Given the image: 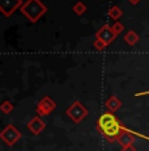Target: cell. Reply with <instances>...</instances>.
<instances>
[{"instance_id":"obj_1","label":"cell","mask_w":149,"mask_h":151,"mask_svg":"<svg viewBox=\"0 0 149 151\" xmlns=\"http://www.w3.org/2000/svg\"><path fill=\"white\" fill-rule=\"evenodd\" d=\"M97 129L104 137L110 142H115L116 138L120 135V133L126 129L122 126L119 120L114 116L111 112H105L99 116L98 121H97Z\"/></svg>"},{"instance_id":"obj_2","label":"cell","mask_w":149,"mask_h":151,"mask_svg":"<svg viewBox=\"0 0 149 151\" xmlns=\"http://www.w3.org/2000/svg\"><path fill=\"white\" fill-rule=\"evenodd\" d=\"M21 13L29 20V22L34 24L47 12V7L41 0H26L24 1L22 7L20 8Z\"/></svg>"},{"instance_id":"obj_3","label":"cell","mask_w":149,"mask_h":151,"mask_svg":"<svg viewBox=\"0 0 149 151\" xmlns=\"http://www.w3.org/2000/svg\"><path fill=\"white\" fill-rule=\"evenodd\" d=\"M65 114L68 116V118H70L72 122L80 124L88 116V109L85 108L80 101H74L72 105L65 110Z\"/></svg>"},{"instance_id":"obj_4","label":"cell","mask_w":149,"mask_h":151,"mask_svg":"<svg viewBox=\"0 0 149 151\" xmlns=\"http://www.w3.org/2000/svg\"><path fill=\"white\" fill-rule=\"evenodd\" d=\"M21 135H22L21 132H18L12 124L7 125V126L0 132V139L9 147L13 146L16 142H18V139L21 138Z\"/></svg>"},{"instance_id":"obj_5","label":"cell","mask_w":149,"mask_h":151,"mask_svg":"<svg viewBox=\"0 0 149 151\" xmlns=\"http://www.w3.org/2000/svg\"><path fill=\"white\" fill-rule=\"evenodd\" d=\"M22 0H0V13L4 17H11L18 8L22 7Z\"/></svg>"},{"instance_id":"obj_6","label":"cell","mask_w":149,"mask_h":151,"mask_svg":"<svg viewBox=\"0 0 149 151\" xmlns=\"http://www.w3.org/2000/svg\"><path fill=\"white\" fill-rule=\"evenodd\" d=\"M56 109V103L53 100V97L50 96H45L41 99L38 104H37V113L39 117H45L48 116L50 113H53Z\"/></svg>"},{"instance_id":"obj_7","label":"cell","mask_w":149,"mask_h":151,"mask_svg":"<svg viewBox=\"0 0 149 151\" xmlns=\"http://www.w3.org/2000/svg\"><path fill=\"white\" fill-rule=\"evenodd\" d=\"M96 38L99 40V41H102L106 46H109V45H111L114 40L116 38V34L113 32V29H111L110 25L105 24L104 27H101L96 32Z\"/></svg>"},{"instance_id":"obj_8","label":"cell","mask_w":149,"mask_h":151,"mask_svg":"<svg viewBox=\"0 0 149 151\" xmlns=\"http://www.w3.org/2000/svg\"><path fill=\"white\" fill-rule=\"evenodd\" d=\"M26 127H28V130H29L30 133H33L34 135H38L46 129V122L42 120V117L35 116V117H33L29 122H28Z\"/></svg>"},{"instance_id":"obj_9","label":"cell","mask_w":149,"mask_h":151,"mask_svg":"<svg viewBox=\"0 0 149 151\" xmlns=\"http://www.w3.org/2000/svg\"><path fill=\"white\" fill-rule=\"evenodd\" d=\"M116 142H118V143H119L122 147L132 146L133 142H135V135L132 134V132H130V130L124 129L122 133H120L119 137L116 138Z\"/></svg>"},{"instance_id":"obj_10","label":"cell","mask_w":149,"mask_h":151,"mask_svg":"<svg viewBox=\"0 0 149 151\" xmlns=\"http://www.w3.org/2000/svg\"><path fill=\"white\" fill-rule=\"evenodd\" d=\"M105 106L107 108L109 112L115 113L116 110L120 109V106H122V101H120L116 96H110L107 99V101L105 103Z\"/></svg>"},{"instance_id":"obj_11","label":"cell","mask_w":149,"mask_h":151,"mask_svg":"<svg viewBox=\"0 0 149 151\" xmlns=\"http://www.w3.org/2000/svg\"><path fill=\"white\" fill-rule=\"evenodd\" d=\"M139 40H140L139 34L133 30H128L127 33L124 34V41H126L127 45H130V46H135L137 42H139Z\"/></svg>"},{"instance_id":"obj_12","label":"cell","mask_w":149,"mask_h":151,"mask_svg":"<svg viewBox=\"0 0 149 151\" xmlns=\"http://www.w3.org/2000/svg\"><path fill=\"white\" fill-rule=\"evenodd\" d=\"M122 14H123V11L120 9L118 5H113V7L109 9V17H110V19H113L115 22L118 21L120 17H122Z\"/></svg>"},{"instance_id":"obj_13","label":"cell","mask_w":149,"mask_h":151,"mask_svg":"<svg viewBox=\"0 0 149 151\" xmlns=\"http://www.w3.org/2000/svg\"><path fill=\"white\" fill-rule=\"evenodd\" d=\"M13 109H15L13 104L11 103V101H8V100L3 101V103L0 104V112L4 113V114H9V113H12Z\"/></svg>"},{"instance_id":"obj_14","label":"cell","mask_w":149,"mask_h":151,"mask_svg":"<svg viewBox=\"0 0 149 151\" xmlns=\"http://www.w3.org/2000/svg\"><path fill=\"white\" fill-rule=\"evenodd\" d=\"M72 9L77 16H81V14H84L85 12H87V5H85L82 1H77V3H74Z\"/></svg>"},{"instance_id":"obj_15","label":"cell","mask_w":149,"mask_h":151,"mask_svg":"<svg viewBox=\"0 0 149 151\" xmlns=\"http://www.w3.org/2000/svg\"><path fill=\"white\" fill-rule=\"evenodd\" d=\"M111 29H113V32L118 36V34H120L123 30H124V25L122 24V22H119V21H116V22H114L113 24V27H111Z\"/></svg>"},{"instance_id":"obj_16","label":"cell","mask_w":149,"mask_h":151,"mask_svg":"<svg viewBox=\"0 0 149 151\" xmlns=\"http://www.w3.org/2000/svg\"><path fill=\"white\" fill-rule=\"evenodd\" d=\"M93 47L96 49V50H98V51H102V50H105L107 46H106L102 41H99V40L96 38V40H94V42H93Z\"/></svg>"},{"instance_id":"obj_17","label":"cell","mask_w":149,"mask_h":151,"mask_svg":"<svg viewBox=\"0 0 149 151\" xmlns=\"http://www.w3.org/2000/svg\"><path fill=\"white\" fill-rule=\"evenodd\" d=\"M122 151H136V149L132 146H126V147H122Z\"/></svg>"},{"instance_id":"obj_18","label":"cell","mask_w":149,"mask_h":151,"mask_svg":"<svg viewBox=\"0 0 149 151\" xmlns=\"http://www.w3.org/2000/svg\"><path fill=\"white\" fill-rule=\"evenodd\" d=\"M128 1H130L131 4H133V5H137L140 1H141V0H128Z\"/></svg>"},{"instance_id":"obj_19","label":"cell","mask_w":149,"mask_h":151,"mask_svg":"<svg viewBox=\"0 0 149 151\" xmlns=\"http://www.w3.org/2000/svg\"><path fill=\"white\" fill-rule=\"evenodd\" d=\"M144 95H149V91H145V92H140V93H136L135 96H144Z\"/></svg>"}]
</instances>
